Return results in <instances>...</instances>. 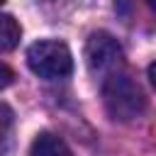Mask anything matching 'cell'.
Here are the masks:
<instances>
[{"instance_id": "1", "label": "cell", "mask_w": 156, "mask_h": 156, "mask_svg": "<svg viewBox=\"0 0 156 156\" xmlns=\"http://www.w3.org/2000/svg\"><path fill=\"white\" fill-rule=\"evenodd\" d=\"M102 100H105V107L112 115V119H119V122H132V119L141 117L146 110V98H144L139 83L132 76L119 73V71L107 76V80L102 85Z\"/></svg>"}, {"instance_id": "2", "label": "cell", "mask_w": 156, "mask_h": 156, "mask_svg": "<svg viewBox=\"0 0 156 156\" xmlns=\"http://www.w3.org/2000/svg\"><path fill=\"white\" fill-rule=\"evenodd\" d=\"M27 66L34 76H39L44 80H58V78L71 76L73 56H71V49L63 41L41 39V41H34L27 49Z\"/></svg>"}, {"instance_id": "3", "label": "cell", "mask_w": 156, "mask_h": 156, "mask_svg": "<svg viewBox=\"0 0 156 156\" xmlns=\"http://www.w3.org/2000/svg\"><path fill=\"white\" fill-rule=\"evenodd\" d=\"M122 46L110 32H93L85 41V63L93 73H115L122 66Z\"/></svg>"}, {"instance_id": "4", "label": "cell", "mask_w": 156, "mask_h": 156, "mask_svg": "<svg viewBox=\"0 0 156 156\" xmlns=\"http://www.w3.org/2000/svg\"><path fill=\"white\" fill-rule=\"evenodd\" d=\"M29 156H73V154H71V149L66 146L63 139H58L51 132H41L32 141Z\"/></svg>"}, {"instance_id": "5", "label": "cell", "mask_w": 156, "mask_h": 156, "mask_svg": "<svg viewBox=\"0 0 156 156\" xmlns=\"http://www.w3.org/2000/svg\"><path fill=\"white\" fill-rule=\"evenodd\" d=\"M22 37V27L17 24V20L12 15H2V24H0V46L2 51H12L20 44Z\"/></svg>"}, {"instance_id": "6", "label": "cell", "mask_w": 156, "mask_h": 156, "mask_svg": "<svg viewBox=\"0 0 156 156\" xmlns=\"http://www.w3.org/2000/svg\"><path fill=\"white\" fill-rule=\"evenodd\" d=\"M2 76H5V78H2V88H7V85H10V80H12V71L5 66V68H2Z\"/></svg>"}, {"instance_id": "7", "label": "cell", "mask_w": 156, "mask_h": 156, "mask_svg": "<svg viewBox=\"0 0 156 156\" xmlns=\"http://www.w3.org/2000/svg\"><path fill=\"white\" fill-rule=\"evenodd\" d=\"M149 80H151V85L156 88V61L149 66Z\"/></svg>"}, {"instance_id": "8", "label": "cell", "mask_w": 156, "mask_h": 156, "mask_svg": "<svg viewBox=\"0 0 156 156\" xmlns=\"http://www.w3.org/2000/svg\"><path fill=\"white\" fill-rule=\"evenodd\" d=\"M146 2H149V7H151V10L156 12V0H146Z\"/></svg>"}]
</instances>
